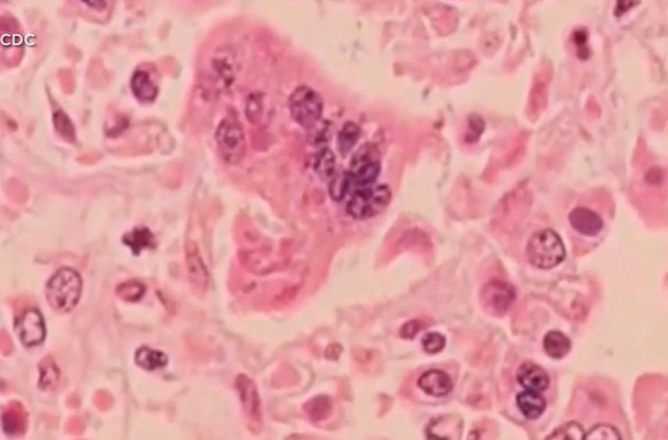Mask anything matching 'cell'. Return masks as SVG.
Wrapping results in <instances>:
<instances>
[{"instance_id": "cell-1", "label": "cell", "mask_w": 668, "mask_h": 440, "mask_svg": "<svg viewBox=\"0 0 668 440\" xmlns=\"http://www.w3.org/2000/svg\"><path fill=\"white\" fill-rule=\"evenodd\" d=\"M526 255L533 267L549 270L565 261L566 249L558 233L552 229H544L530 237L527 244Z\"/></svg>"}, {"instance_id": "cell-2", "label": "cell", "mask_w": 668, "mask_h": 440, "mask_svg": "<svg viewBox=\"0 0 668 440\" xmlns=\"http://www.w3.org/2000/svg\"><path fill=\"white\" fill-rule=\"evenodd\" d=\"M82 279L74 270L62 268L53 275L46 287L50 306L58 313H68L78 304L82 292Z\"/></svg>"}, {"instance_id": "cell-3", "label": "cell", "mask_w": 668, "mask_h": 440, "mask_svg": "<svg viewBox=\"0 0 668 440\" xmlns=\"http://www.w3.org/2000/svg\"><path fill=\"white\" fill-rule=\"evenodd\" d=\"M391 199V191L385 185L360 187L351 195L347 211L354 219H371L382 213L388 207Z\"/></svg>"}, {"instance_id": "cell-4", "label": "cell", "mask_w": 668, "mask_h": 440, "mask_svg": "<svg viewBox=\"0 0 668 440\" xmlns=\"http://www.w3.org/2000/svg\"><path fill=\"white\" fill-rule=\"evenodd\" d=\"M289 107L292 117L297 124L310 130L321 120L324 100L312 87L301 86L292 93Z\"/></svg>"}, {"instance_id": "cell-5", "label": "cell", "mask_w": 668, "mask_h": 440, "mask_svg": "<svg viewBox=\"0 0 668 440\" xmlns=\"http://www.w3.org/2000/svg\"><path fill=\"white\" fill-rule=\"evenodd\" d=\"M215 139L222 160L232 166L243 161L246 152V141L239 122L231 119L222 121L216 129Z\"/></svg>"}, {"instance_id": "cell-6", "label": "cell", "mask_w": 668, "mask_h": 440, "mask_svg": "<svg viewBox=\"0 0 668 440\" xmlns=\"http://www.w3.org/2000/svg\"><path fill=\"white\" fill-rule=\"evenodd\" d=\"M380 171L378 152L371 146L365 145L355 152L351 161L349 175L351 185L363 187L373 185Z\"/></svg>"}, {"instance_id": "cell-7", "label": "cell", "mask_w": 668, "mask_h": 440, "mask_svg": "<svg viewBox=\"0 0 668 440\" xmlns=\"http://www.w3.org/2000/svg\"><path fill=\"white\" fill-rule=\"evenodd\" d=\"M514 287L506 281L492 280L482 289V301L484 308L495 315L505 313L516 300Z\"/></svg>"}, {"instance_id": "cell-8", "label": "cell", "mask_w": 668, "mask_h": 440, "mask_svg": "<svg viewBox=\"0 0 668 440\" xmlns=\"http://www.w3.org/2000/svg\"><path fill=\"white\" fill-rule=\"evenodd\" d=\"M568 220L574 232L587 238L599 237L605 227L601 215L589 207L574 208L568 214Z\"/></svg>"}, {"instance_id": "cell-9", "label": "cell", "mask_w": 668, "mask_h": 440, "mask_svg": "<svg viewBox=\"0 0 668 440\" xmlns=\"http://www.w3.org/2000/svg\"><path fill=\"white\" fill-rule=\"evenodd\" d=\"M16 328L22 344L28 347L42 343L46 335L43 317L37 309L23 313L16 322Z\"/></svg>"}, {"instance_id": "cell-10", "label": "cell", "mask_w": 668, "mask_h": 440, "mask_svg": "<svg viewBox=\"0 0 668 440\" xmlns=\"http://www.w3.org/2000/svg\"><path fill=\"white\" fill-rule=\"evenodd\" d=\"M186 263L187 273L193 288L199 291L206 290L209 281L208 270L197 245L193 242L186 245Z\"/></svg>"}, {"instance_id": "cell-11", "label": "cell", "mask_w": 668, "mask_h": 440, "mask_svg": "<svg viewBox=\"0 0 668 440\" xmlns=\"http://www.w3.org/2000/svg\"><path fill=\"white\" fill-rule=\"evenodd\" d=\"M236 388L243 405L246 415L251 421L261 422V412L259 395L256 385L250 378L245 375H239L236 380Z\"/></svg>"}, {"instance_id": "cell-12", "label": "cell", "mask_w": 668, "mask_h": 440, "mask_svg": "<svg viewBox=\"0 0 668 440\" xmlns=\"http://www.w3.org/2000/svg\"><path fill=\"white\" fill-rule=\"evenodd\" d=\"M518 382L529 391L542 392L550 385L549 375L545 369L534 362H527L521 365L517 373Z\"/></svg>"}, {"instance_id": "cell-13", "label": "cell", "mask_w": 668, "mask_h": 440, "mask_svg": "<svg viewBox=\"0 0 668 440\" xmlns=\"http://www.w3.org/2000/svg\"><path fill=\"white\" fill-rule=\"evenodd\" d=\"M418 385L427 395L443 397L453 389V382L449 375L439 369H431L421 375Z\"/></svg>"}, {"instance_id": "cell-14", "label": "cell", "mask_w": 668, "mask_h": 440, "mask_svg": "<svg viewBox=\"0 0 668 440\" xmlns=\"http://www.w3.org/2000/svg\"><path fill=\"white\" fill-rule=\"evenodd\" d=\"M2 421L3 431L8 435L12 437L23 435L28 427L26 410L19 402H10L3 409Z\"/></svg>"}, {"instance_id": "cell-15", "label": "cell", "mask_w": 668, "mask_h": 440, "mask_svg": "<svg viewBox=\"0 0 668 440\" xmlns=\"http://www.w3.org/2000/svg\"><path fill=\"white\" fill-rule=\"evenodd\" d=\"M517 404L520 412L525 418L531 420L540 418L547 407V401L540 392L529 390L519 393Z\"/></svg>"}, {"instance_id": "cell-16", "label": "cell", "mask_w": 668, "mask_h": 440, "mask_svg": "<svg viewBox=\"0 0 668 440\" xmlns=\"http://www.w3.org/2000/svg\"><path fill=\"white\" fill-rule=\"evenodd\" d=\"M132 92L139 101L153 102L158 93L157 87L148 72L139 70L134 73L131 82Z\"/></svg>"}, {"instance_id": "cell-17", "label": "cell", "mask_w": 668, "mask_h": 440, "mask_svg": "<svg viewBox=\"0 0 668 440\" xmlns=\"http://www.w3.org/2000/svg\"><path fill=\"white\" fill-rule=\"evenodd\" d=\"M543 347L547 354L553 359L560 360L570 351L571 340L563 333L550 331L543 340Z\"/></svg>"}, {"instance_id": "cell-18", "label": "cell", "mask_w": 668, "mask_h": 440, "mask_svg": "<svg viewBox=\"0 0 668 440\" xmlns=\"http://www.w3.org/2000/svg\"><path fill=\"white\" fill-rule=\"evenodd\" d=\"M40 376L39 387L41 390L49 391L56 389L60 381V369L51 356L44 358L39 365Z\"/></svg>"}, {"instance_id": "cell-19", "label": "cell", "mask_w": 668, "mask_h": 440, "mask_svg": "<svg viewBox=\"0 0 668 440\" xmlns=\"http://www.w3.org/2000/svg\"><path fill=\"white\" fill-rule=\"evenodd\" d=\"M168 361V356L161 351L142 347L137 351L136 362L140 367L146 371H155L156 369L166 367Z\"/></svg>"}, {"instance_id": "cell-20", "label": "cell", "mask_w": 668, "mask_h": 440, "mask_svg": "<svg viewBox=\"0 0 668 440\" xmlns=\"http://www.w3.org/2000/svg\"><path fill=\"white\" fill-rule=\"evenodd\" d=\"M124 243L138 254L143 249L155 245V237L148 228L139 227L127 234Z\"/></svg>"}, {"instance_id": "cell-21", "label": "cell", "mask_w": 668, "mask_h": 440, "mask_svg": "<svg viewBox=\"0 0 668 440\" xmlns=\"http://www.w3.org/2000/svg\"><path fill=\"white\" fill-rule=\"evenodd\" d=\"M360 134V128L354 123L349 122L345 124L342 130L340 132L337 139L340 152L343 155L348 154L358 141Z\"/></svg>"}, {"instance_id": "cell-22", "label": "cell", "mask_w": 668, "mask_h": 440, "mask_svg": "<svg viewBox=\"0 0 668 440\" xmlns=\"http://www.w3.org/2000/svg\"><path fill=\"white\" fill-rule=\"evenodd\" d=\"M304 410L310 419L314 421H321L329 416L332 404L329 398L318 396L308 402L304 406Z\"/></svg>"}, {"instance_id": "cell-23", "label": "cell", "mask_w": 668, "mask_h": 440, "mask_svg": "<svg viewBox=\"0 0 668 440\" xmlns=\"http://www.w3.org/2000/svg\"><path fill=\"white\" fill-rule=\"evenodd\" d=\"M335 156L329 150H324L316 157L314 169L322 179H330L335 171Z\"/></svg>"}, {"instance_id": "cell-24", "label": "cell", "mask_w": 668, "mask_h": 440, "mask_svg": "<svg viewBox=\"0 0 668 440\" xmlns=\"http://www.w3.org/2000/svg\"><path fill=\"white\" fill-rule=\"evenodd\" d=\"M146 287L137 281H128L121 284L116 289V294L122 300L137 302L145 294Z\"/></svg>"}, {"instance_id": "cell-25", "label": "cell", "mask_w": 668, "mask_h": 440, "mask_svg": "<svg viewBox=\"0 0 668 440\" xmlns=\"http://www.w3.org/2000/svg\"><path fill=\"white\" fill-rule=\"evenodd\" d=\"M585 432L581 425L570 421L556 430L547 439H584Z\"/></svg>"}, {"instance_id": "cell-26", "label": "cell", "mask_w": 668, "mask_h": 440, "mask_svg": "<svg viewBox=\"0 0 668 440\" xmlns=\"http://www.w3.org/2000/svg\"><path fill=\"white\" fill-rule=\"evenodd\" d=\"M54 123L57 132L69 142H73L76 139L75 129L66 113L62 110L57 111L54 114Z\"/></svg>"}, {"instance_id": "cell-27", "label": "cell", "mask_w": 668, "mask_h": 440, "mask_svg": "<svg viewBox=\"0 0 668 440\" xmlns=\"http://www.w3.org/2000/svg\"><path fill=\"white\" fill-rule=\"evenodd\" d=\"M351 187L349 173H344L333 178L330 184V195L335 201H341Z\"/></svg>"}, {"instance_id": "cell-28", "label": "cell", "mask_w": 668, "mask_h": 440, "mask_svg": "<svg viewBox=\"0 0 668 440\" xmlns=\"http://www.w3.org/2000/svg\"><path fill=\"white\" fill-rule=\"evenodd\" d=\"M421 344L428 354H437L444 349L446 338L439 333H428L421 340Z\"/></svg>"}, {"instance_id": "cell-29", "label": "cell", "mask_w": 668, "mask_h": 440, "mask_svg": "<svg viewBox=\"0 0 668 440\" xmlns=\"http://www.w3.org/2000/svg\"><path fill=\"white\" fill-rule=\"evenodd\" d=\"M586 439H621L616 428L609 425H597L585 434Z\"/></svg>"}, {"instance_id": "cell-30", "label": "cell", "mask_w": 668, "mask_h": 440, "mask_svg": "<svg viewBox=\"0 0 668 440\" xmlns=\"http://www.w3.org/2000/svg\"><path fill=\"white\" fill-rule=\"evenodd\" d=\"M94 403L99 410H107L112 406L113 398L108 392L98 391L94 396Z\"/></svg>"}, {"instance_id": "cell-31", "label": "cell", "mask_w": 668, "mask_h": 440, "mask_svg": "<svg viewBox=\"0 0 668 440\" xmlns=\"http://www.w3.org/2000/svg\"><path fill=\"white\" fill-rule=\"evenodd\" d=\"M421 330L420 322L417 320H412L407 322L401 328V335L403 338L412 339L417 335Z\"/></svg>"}, {"instance_id": "cell-32", "label": "cell", "mask_w": 668, "mask_h": 440, "mask_svg": "<svg viewBox=\"0 0 668 440\" xmlns=\"http://www.w3.org/2000/svg\"><path fill=\"white\" fill-rule=\"evenodd\" d=\"M66 428L69 433L80 435L84 430L83 422L78 416H73L67 421Z\"/></svg>"}, {"instance_id": "cell-33", "label": "cell", "mask_w": 668, "mask_h": 440, "mask_svg": "<svg viewBox=\"0 0 668 440\" xmlns=\"http://www.w3.org/2000/svg\"><path fill=\"white\" fill-rule=\"evenodd\" d=\"M0 344H1V351L4 355H8L13 351V344L12 340H11L8 333L2 331L1 338H0Z\"/></svg>"}, {"instance_id": "cell-34", "label": "cell", "mask_w": 668, "mask_h": 440, "mask_svg": "<svg viewBox=\"0 0 668 440\" xmlns=\"http://www.w3.org/2000/svg\"><path fill=\"white\" fill-rule=\"evenodd\" d=\"M86 4L91 6V8L96 10H103L107 8V3L104 1H90L85 2Z\"/></svg>"}]
</instances>
